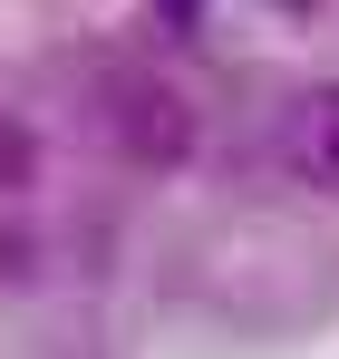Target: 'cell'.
Wrapping results in <instances>:
<instances>
[{
    "instance_id": "1",
    "label": "cell",
    "mask_w": 339,
    "mask_h": 359,
    "mask_svg": "<svg viewBox=\"0 0 339 359\" xmlns=\"http://www.w3.org/2000/svg\"><path fill=\"white\" fill-rule=\"evenodd\" d=\"M97 107H107V136L136 165H184V156H194V107H184V88H165L155 68H126Z\"/></svg>"
},
{
    "instance_id": "2",
    "label": "cell",
    "mask_w": 339,
    "mask_h": 359,
    "mask_svg": "<svg viewBox=\"0 0 339 359\" xmlns=\"http://www.w3.org/2000/svg\"><path fill=\"white\" fill-rule=\"evenodd\" d=\"M282 156L300 184H320V194H339V88H310L300 107H291L282 126Z\"/></svg>"
},
{
    "instance_id": "3",
    "label": "cell",
    "mask_w": 339,
    "mask_h": 359,
    "mask_svg": "<svg viewBox=\"0 0 339 359\" xmlns=\"http://www.w3.org/2000/svg\"><path fill=\"white\" fill-rule=\"evenodd\" d=\"M29 175H39V136L20 117H0V184H29Z\"/></svg>"
}]
</instances>
